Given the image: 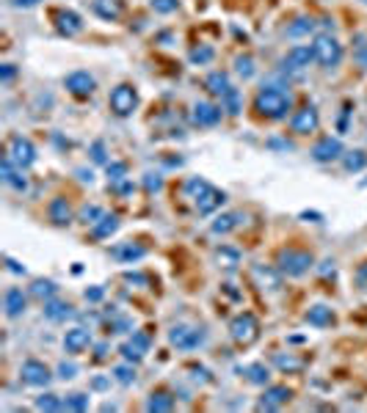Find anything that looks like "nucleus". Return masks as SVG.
<instances>
[{
    "label": "nucleus",
    "instance_id": "1",
    "mask_svg": "<svg viewBox=\"0 0 367 413\" xmlns=\"http://www.w3.org/2000/svg\"><path fill=\"white\" fill-rule=\"evenodd\" d=\"M290 105H293V99H290V94L282 91V88H260L257 97H254V111H257V116L271 119V122L285 119L288 111H290Z\"/></svg>",
    "mask_w": 367,
    "mask_h": 413
},
{
    "label": "nucleus",
    "instance_id": "2",
    "mask_svg": "<svg viewBox=\"0 0 367 413\" xmlns=\"http://www.w3.org/2000/svg\"><path fill=\"white\" fill-rule=\"evenodd\" d=\"M315 268V257L304 248H282L276 254V270L288 278H301Z\"/></svg>",
    "mask_w": 367,
    "mask_h": 413
},
{
    "label": "nucleus",
    "instance_id": "3",
    "mask_svg": "<svg viewBox=\"0 0 367 413\" xmlns=\"http://www.w3.org/2000/svg\"><path fill=\"white\" fill-rule=\"evenodd\" d=\"M229 337H232V342L240 344V347H251L260 339V320L251 311H240L229 323Z\"/></svg>",
    "mask_w": 367,
    "mask_h": 413
},
{
    "label": "nucleus",
    "instance_id": "4",
    "mask_svg": "<svg viewBox=\"0 0 367 413\" xmlns=\"http://www.w3.org/2000/svg\"><path fill=\"white\" fill-rule=\"evenodd\" d=\"M312 50H315V61L326 69L337 67L343 61V44L334 39V33H318L312 39Z\"/></svg>",
    "mask_w": 367,
    "mask_h": 413
},
{
    "label": "nucleus",
    "instance_id": "5",
    "mask_svg": "<svg viewBox=\"0 0 367 413\" xmlns=\"http://www.w3.org/2000/svg\"><path fill=\"white\" fill-rule=\"evenodd\" d=\"M111 111L116 116H130L136 108H139V91L130 86V83H119L114 91H111Z\"/></svg>",
    "mask_w": 367,
    "mask_h": 413
},
{
    "label": "nucleus",
    "instance_id": "6",
    "mask_svg": "<svg viewBox=\"0 0 367 413\" xmlns=\"http://www.w3.org/2000/svg\"><path fill=\"white\" fill-rule=\"evenodd\" d=\"M6 154L14 160L17 168H28L36 163V146L25 136H11L6 143Z\"/></svg>",
    "mask_w": 367,
    "mask_h": 413
},
{
    "label": "nucleus",
    "instance_id": "7",
    "mask_svg": "<svg viewBox=\"0 0 367 413\" xmlns=\"http://www.w3.org/2000/svg\"><path fill=\"white\" fill-rule=\"evenodd\" d=\"M169 344L177 347V350H196L199 344H205V331L180 323V325H174L169 331Z\"/></svg>",
    "mask_w": 367,
    "mask_h": 413
},
{
    "label": "nucleus",
    "instance_id": "8",
    "mask_svg": "<svg viewBox=\"0 0 367 413\" xmlns=\"http://www.w3.org/2000/svg\"><path fill=\"white\" fill-rule=\"evenodd\" d=\"M19 378H22V383L36 386V389H42V386H47V383L53 380V375H50L47 364H42V361H36V358H31V361H25V364H22Z\"/></svg>",
    "mask_w": 367,
    "mask_h": 413
},
{
    "label": "nucleus",
    "instance_id": "9",
    "mask_svg": "<svg viewBox=\"0 0 367 413\" xmlns=\"http://www.w3.org/2000/svg\"><path fill=\"white\" fill-rule=\"evenodd\" d=\"M53 22H56V31L61 36H67V39H72V36H77L83 31V19L72 8H56L53 11Z\"/></svg>",
    "mask_w": 367,
    "mask_h": 413
},
{
    "label": "nucleus",
    "instance_id": "10",
    "mask_svg": "<svg viewBox=\"0 0 367 413\" xmlns=\"http://www.w3.org/2000/svg\"><path fill=\"white\" fill-rule=\"evenodd\" d=\"M318 127H320V116L312 105L295 111V116L290 119V130L295 136H312V133H318Z\"/></svg>",
    "mask_w": 367,
    "mask_h": 413
},
{
    "label": "nucleus",
    "instance_id": "11",
    "mask_svg": "<svg viewBox=\"0 0 367 413\" xmlns=\"http://www.w3.org/2000/svg\"><path fill=\"white\" fill-rule=\"evenodd\" d=\"M64 86H67V91L72 94V97H91L94 94V88H97V80H94V74H88L86 69H77L72 74H67V80H64Z\"/></svg>",
    "mask_w": 367,
    "mask_h": 413
},
{
    "label": "nucleus",
    "instance_id": "12",
    "mask_svg": "<svg viewBox=\"0 0 367 413\" xmlns=\"http://www.w3.org/2000/svg\"><path fill=\"white\" fill-rule=\"evenodd\" d=\"M290 400H293V389H288V386H268L263 400L257 403V411H276V408H282Z\"/></svg>",
    "mask_w": 367,
    "mask_h": 413
},
{
    "label": "nucleus",
    "instance_id": "13",
    "mask_svg": "<svg viewBox=\"0 0 367 413\" xmlns=\"http://www.w3.org/2000/svg\"><path fill=\"white\" fill-rule=\"evenodd\" d=\"M345 152H343V143H340V138H320L315 146H312V157L318 160V163H331V160H340Z\"/></svg>",
    "mask_w": 367,
    "mask_h": 413
},
{
    "label": "nucleus",
    "instance_id": "14",
    "mask_svg": "<svg viewBox=\"0 0 367 413\" xmlns=\"http://www.w3.org/2000/svg\"><path fill=\"white\" fill-rule=\"evenodd\" d=\"M194 124L196 127H216L224 116V108L221 105H213V102H196L194 105Z\"/></svg>",
    "mask_w": 367,
    "mask_h": 413
},
{
    "label": "nucleus",
    "instance_id": "15",
    "mask_svg": "<svg viewBox=\"0 0 367 413\" xmlns=\"http://www.w3.org/2000/svg\"><path fill=\"white\" fill-rule=\"evenodd\" d=\"M315 61V50H312V44H295L288 50V56H285V69H293V72H304V69L309 67Z\"/></svg>",
    "mask_w": 367,
    "mask_h": 413
},
{
    "label": "nucleus",
    "instance_id": "16",
    "mask_svg": "<svg viewBox=\"0 0 367 413\" xmlns=\"http://www.w3.org/2000/svg\"><path fill=\"white\" fill-rule=\"evenodd\" d=\"M251 278L257 281L260 289H268V292H276L282 286V273L276 268H265V265H254L251 268Z\"/></svg>",
    "mask_w": 367,
    "mask_h": 413
},
{
    "label": "nucleus",
    "instance_id": "17",
    "mask_svg": "<svg viewBox=\"0 0 367 413\" xmlns=\"http://www.w3.org/2000/svg\"><path fill=\"white\" fill-rule=\"evenodd\" d=\"M28 306V295L19 289V286H8L6 295H3V309H6V317H19Z\"/></svg>",
    "mask_w": 367,
    "mask_h": 413
},
{
    "label": "nucleus",
    "instance_id": "18",
    "mask_svg": "<svg viewBox=\"0 0 367 413\" xmlns=\"http://www.w3.org/2000/svg\"><path fill=\"white\" fill-rule=\"evenodd\" d=\"M47 215H50V220L56 223V226H70L75 220V209L70 204V199H64V196H56L50 206H47Z\"/></svg>",
    "mask_w": 367,
    "mask_h": 413
},
{
    "label": "nucleus",
    "instance_id": "19",
    "mask_svg": "<svg viewBox=\"0 0 367 413\" xmlns=\"http://www.w3.org/2000/svg\"><path fill=\"white\" fill-rule=\"evenodd\" d=\"M149 350V337L147 334H133V339L130 342L122 344V355H125V361H130V364H139L141 358H144V353Z\"/></svg>",
    "mask_w": 367,
    "mask_h": 413
},
{
    "label": "nucleus",
    "instance_id": "20",
    "mask_svg": "<svg viewBox=\"0 0 367 413\" xmlns=\"http://www.w3.org/2000/svg\"><path fill=\"white\" fill-rule=\"evenodd\" d=\"M194 202H196V209H199V215H213V212H216V209H219V206L226 202V193L210 185V188H208V191H205V193H202L199 199H194Z\"/></svg>",
    "mask_w": 367,
    "mask_h": 413
},
{
    "label": "nucleus",
    "instance_id": "21",
    "mask_svg": "<svg viewBox=\"0 0 367 413\" xmlns=\"http://www.w3.org/2000/svg\"><path fill=\"white\" fill-rule=\"evenodd\" d=\"M88 344H91V334H88L86 328H70V331L64 334V350H67L70 355H77V353L88 350Z\"/></svg>",
    "mask_w": 367,
    "mask_h": 413
},
{
    "label": "nucleus",
    "instance_id": "22",
    "mask_svg": "<svg viewBox=\"0 0 367 413\" xmlns=\"http://www.w3.org/2000/svg\"><path fill=\"white\" fill-rule=\"evenodd\" d=\"M0 177H3V182L11 185L14 191H25V188H28V179L22 177V168L17 171V168H14V160H11L8 154H6L3 163H0Z\"/></svg>",
    "mask_w": 367,
    "mask_h": 413
},
{
    "label": "nucleus",
    "instance_id": "23",
    "mask_svg": "<svg viewBox=\"0 0 367 413\" xmlns=\"http://www.w3.org/2000/svg\"><path fill=\"white\" fill-rule=\"evenodd\" d=\"M304 320L309 325H315V328H329V325H334V311L329 306H323V303H315V306H309Z\"/></svg>",
    "mask_w": 367,
    "mask_h": 413
},
{
    "label": "nucleus",
    "instance_id": "24",
    "mask_svg": "<svg viewBox=\"0 0 367 413\" xmlns=\"http://www.w3.org/2000/svg\"><path fill=\"white\" fill-rule=\"evenodd\" d=\"M111 257L114 259H119V262H139V259H144L147 257V251L141 248V245H136V243H119V245H114L111 248Z\"/></svg>",
    "mask_w": 367,
    "mask_h": 413
},
{
    "label": "nucleus",
    "instance_id": "25",
    "mask_svg": "<svg viewBox=\"0 0 367 413\" xmlns=\"http://www.w3.org/2000/svg\"><path fill=\"white\" fill-rule=\"evenodd\" d=\"M91 8H94V14H97L100 19L114 22V19H119V17H122L125 3H122V0H94V3H91Z\"/></svg>",
    "mask_w": 367,
    "mask_h": 413
},
{
    "label": "nucleus",
    "instance_id": "26",
    "mask_svg": "<svg viewBox=\"0 0 367 413\" xmlns=\"http://www.w3.org/2000/svg\"><path fill=\"white\" fill-rule=\"evenodd\" d=\"M147 411L149 413H169L174 411V397L169 391H152L147 397Z\"/></svg>",
    "mask_w": 367,
    "mask_h": 413
},
{
    "label": "nucleus",
    "instance_id": "27",
    "mask_svg": "<svg viewBox=\"0 0 367 413\" xmlns=\"http://www.w3.org/2000/svg\"><path fill=\"white\" fill-rule=\"evenodd\" d=\"M72 306L67 300H47L45 303V317L53 320V323H64L67 317H72Z\"/></svg>",
    "mask_w": 367,
    "mask_h": 413
},
{
    "label": "nucleus",
    "instance_id": "28",
    "mask_svg": "<svg viewBox=\"0 0 367 413\" xmlns=\"http://www.w3.org/2000/svg\"><path fill=\"white\" fill-rule=\"evenodd\" d=\"M205 88H208L213 97H224V94L232 88L229 74H226V72H210V74L205 77Z\"/></svg>",
    "mask_w": 367,
    "mask_h": 413
},
{
    "label": "nucleus",
    "instance_id": "29",
    "mask_svg": "<svg viewBox=\"0 0 367 413\" xmlns=\"http://www.w3.org/2000/svg\"><path fill=\"white\" fill-rule=\"evenodd\" d=\"M243 375H246V380L254 383V386H268V383H271V369H268L265 364H249V366L243 369Z\"/></svg>",
    "mask_w": 367,
    "mask_h": 413
},
{
    "label": "nucleus",
    "instance_id": "30",
    "mask_svg": "<svg viewBox=\"0 0 367 413\" xmlns=\"http://www.w3.org/2000/svg\"><path fill=\"white\" fill-rule=\"evenodd\" d=\"M119 229V218L116 215H108V212H102V218L94 223V237H100V240H105V237H111L114 232Z\"/></svg>",
    "mask_w": 367,
    "mask_h": 413
},
{
    "label": "nucleus",
    "instance_id": "31",
    "mask_svg": "<svg viewBox=\"0 0 367 413\" xmlns=\"http://www.w3.org/2000/svg\"><path fill=\"white\" fill-rule=\"evenodd\" d=\"M318 19H312V17H298L293 25L288 28V36H293V39H301V36H309V33H315L318 31Z\"/></svg>",
    "mask_w": 367,
    "mask_h": 413
},
{
    "label": "nucleus",
    "instance_id": "32",
    "mask_svg": "<svg viewBox=\"0 0 367 413\" xmlns=\"http://www.w3.org/2000/svg\"><path fill=\"white\" fill-rule=\"evenodd\" d=\"M56 292H58V286H56V281H50V278H36V281L31 284V295L39 298V300H53Z\"/></svg>",
    "mask_w": 367,
    "mask_h": 413
},
{
    "label": "nucleus",
    "instance_id": "33",
    "mask_svg": "<svg viewBox=\"0 0 367 413\" xmlns=\"http://www.w3.org/2000/svg\"><path fill=\"white\" fill-rule=\"evenodd\" d=\"M343 168L348 171V174H359L362 168H367V154L362 149H357V152H345L343 154Z\"/></svg>",
    "mask_w": 367,
    "mask_h": 413
},
{
    "label": "nucleus",
    "instance_id": "34",
    "mask_svg": "<svg viewBox=\"0 0 367 413\" xmlns=\"http://www.w3.org/2000/svg\"><path fill=\"white\" fill-rule=\"evenodd\" d=\"M237 223H240V215H237V212H224V215H219V218L213 220V226H210V229H213L216 234H229Z\"/></svg>",
    "mask_w": 367,
    "mask_h": 413
},
{
    "label": "nucleus",
    "instance_id": "35",
    "mask_svg": "<svg viewBox=\"0 0 367 413\" xmlns=\"http://www.w3.org/2000/svg\"><path fill=\"white\" fill-rule=\"evenodd\" d=\"M216 262H219V268H224V270H235L237 265H240V254L235 251V248H219L216 251Z\"/></svg>",
    "mask_w": 367,
    "mask_h": 413
},
{
    "label": "nucleus",
    "instance_id": "36",
    "mask_svg": "<svg viewBox=\"0 0 367 413\" xmlns=\"http://www.w3.org/2000/svg\"><path fill=\"white\" fill-rule=\"evenodd\" d=\"M221 108H224L229 116H237V113H240V94H237V88H229V91L221 97Z\"/></svg>",
    "mask_w": 367,
    "mask_h": 413
},
{
    "label": "nucleus",
    "instance_id": "37",
    "mask_svg": "<svg viewBox=\"0 0 367 413\" xmlns=\"http://www.w3.org/2000/svg\"><path fill=\"white\" fill-rule=\"evenodd\" d=\"M67 403L58 400V394H42L36 397V411H64Z\"/></svg>",
    "mask_w": 367,
    "mask_h": 413
},
{
    "label": "nucleus",
    "instance_id": "38",
    "mask_svg": "<svg viewBox=\"0 0 367 413\" xmlns=\"http://www.w3.org/2000/svg\"><path fill=\"white\" fill-rule=\"evenodd\" d=\"M235 72H237L243 80L254 77V72H257V69H254V58H251V56H237V58H235Z\"/></svg>",
    "mask_w": 367,
    "mask_h": 413
},
{
    "label": "nucleus",
    "instance_id": "39",
    "mask_svg": "<svg viewBox=\"0 0 367 413\" xmlns=\"http://www.w3.org/2000/svg\"><path fill=\"white\" fill-rule=\"evenodd\" d=\"M208 188H210V182H205L202 177H191V179L185 182V193H188L191 199H199V196H202Z\"/></svg>",
    "mask_w": 367,
    "mask_h": 413
},
{
    "label": "nucleus",
    "instance_id": "40",
    "mask_svg": "<svg viewBox=\"0 0 367 413\" xmlns=\"http://www.w3.org/2000/svg\"><path fill=\"white\" fill-rule=\"evenodd\" d=\"M274 364L279 369H285V372H298L301 369V361L293 358V355H274Z\"/></svg>",
    "mask_w": 367,
    "mask_h": 413
},
{
    "label": "nucleus",
    "instance_id": "41",
    "mask_svg": "<svg viewBox=\"0 0 367 413\" xmlns=\"http://www.w3.org/2000/svg\"><path fill=\"white\" fill-rule=\"evenodd\" d=\"M108 179L116 185L122 179H127V165L125 163H108Z\"/></svg>",
    "mask_w": 367,
    "mask_h": 413
},
{
    "label": "nucleus",
    "instance_id": "42",
    "mask_svg": "<svg viewBox=\"0 0 367 413\" xmlns=\"http://www.w3.org/2000/svg\"><path fill=\"white\" fill-rule=\"evenodd\" d=\"M114 378L119 380V383H133L136 380V369L133 366H127V364H122V366H114Z\"/></svg>",
    "mask_w": 367,
    "mask_h": 413
},
{
    "label": "nucleus",
    "instance_id": "43",
    "mask_svg": "<svg viewBox=\"0 0 367 413\" xmlns=\"http://www.w3.org/2000/svg\"><path fill=\"white\" fill-rule=\"evenodd\" d=\"M100 218H102V209H100V206H83V209H80V220H83V223H91V226H94V223H97V220H100Z\"/></svg>",
    "mask_w": 367,
    "mask_h": 413
},
{
    "label": "nucleus",
    "instance_id": "44",
    "mask_svg": "<svg viewBox=\"0 0 367 413\" xmlns=\"http://www.w3.org/2000/svg\"><path fill=\"white\" fill-rule=\"evenodd\" d=\"M213 47H196V50H191V61L194 64H208V61H213Z\"/></svg>",
    "mask_w": 367,
    "mask_h": 413
},
{
    "label": "nucleus",
    "instance_id": "45",
    "mask_svg": "<svg viewBox=\"0 0 367 413\" xmlns=\"http://www.w3.org/2000/svg\"><path fill=\"white\" fill-rule=\"evenodd\" d=\"M177 6H180V0H152V8L157 14H171V11H177Z\"/></svg>",
    "mask_w": 367,
    "mask_h": 413
},
{
    "label": "nucleus",
    "instance_id": "46",
    "mask_svg": "<svg viewBox=\"0 0 367 413\" xmlns=\"http://www.w3.org/2000/svg\"><path fill=\"white\" fill-rule=\"evenodd\" d=\"M67 408H70V411H86V408H88V397H86V394H72V397L67 400Z\"/></svg>",
    "mask_w": 367,
    "mask_h": 413
},
{
    "label": "nucleus",
    "instance_id": "47",
    "mask_svg": "<svg viewBox=\"0 0 367 413\" xmlns=\"http://www.w3.org/2000/svg\"><path fill=\"white\" fill-rule=\"evenodd\" d=\"M144 188H147L149 193H157V191L163 188V177H157V174H147V177H144Z\"/></svg>",
    "mask_w": 367,
    "mask_h": 413
},
{
    "label": "nucleus",
    "instance_id": "48",
    "mask_svg": "<svg viewBox=\"0 0 367 413\" xmlns=\"http://www.w3.org/2000/svg\"><path fill=\"white\" fill-rule=\"evenodd\" d=\"M91 160H94V163H105V165H108V160H105V146H102V140H97V143L91 146Z\"/></svg>",
    "mask_w": 367,
    "mask_h": 413
},
{
    "label": "nucleus",
    "instance_id": "49",
    "mask_svg": "<svg viewBox=\"0 0 367 413\" xmlns=\"http://www.w3.org/2000/svg\"><path fill=\"white\" fill-rule=\"evenodd\" d=\"M75 372H77V366H75V364H67V361L58 366V378H61V380H72Z\"/></svg>",
    "mask_w": 367,
    "mask_h": 413
},
{
    "label": "nucleus",
    "instance_id": "50",
    "mask_svg": "<svg viewBox=\"0 0 367 413\" xmlns=\"http://www.w3.org/2000/svg\"><path fill=\"white\" fill-rule=\"evenodd\" d=\"M14 74H17L14 64H3V67H0V80H3V83H11V80H14Z\"/></svg>",
    "mask_w": 367,
    "mask_h": 413
},
{
    "label": "nucleus",
    "instance_id": "51",
    "mask_svg": "<svg viewBox=\"0 0 367 413\" xmlns=\"http://www.w3.org/2000/svg\"><path fill=\"white\" fill-rule=\"evenodd\" d=\"M86 300H91V303L102 300V289H100V286H94V289H86Z\"/></svg>",
    "mask_w": 367,
    "mask_h": 413
},
{
    "label": "nucleus",
    "instance_id": "52",
    "mask_svg": "<svg viewBox=\"0 0 367 413\" xmlns=\"http://www.w3.org/2000/svg\"><path fill=\"white\" fill-rule=\"evenodd\" d=\"M42 0H11V6L14 8H33V6H39Z\"/></svg>",
    "mask_w": 367,
    "mask_h": 413
},
{
    "label": "nucleus",
    "instance_id": "53",
    "mask_svg": "<svg viewBox=\"0 0 367 413\" xmlns=\"http://www.w3.org/2000/svg\"><path fill=\"white\" fill-rule=\"evenodd\" d=\"M6 265H8V270L11 273H17V275H25V268L19 265V262H14V259H6Z\"/></svg>",
    "mask_w": 367,
    "mask_h": 413
},
{
    "label": "nucleus",
    "instance_id": "54",
    "mask_svg": "<svg viewBox=\"0 0 367 413\" xmlns=\"http://www.w3.org/2000/svg\"><path fill=\"white\" fill-rule=\"evenodd\" d=\"M357 278H359V286H362V289H367V265H362V268H359Z\"/></svg>",
    "mask_w": 367,
    "mask_h": 413
},
{
    "label": "nucleus",
    "instance_id": "55",
    "mask_svg": "<svg viewBox=\"0 0 367 413\" xmlns=\"http://www.w3.org/2000/svg\"><path fill=\"white\" fill-rule=\"evenodd\" d=\"M125 281H130V284H133V281H136V284H147V278L139 273H125Z\"/></svg>",
    "mask_w": 367,
    "mask_h": 413
},
{
    "label": "nucleus",
    "instance_id": "56",
    "mask_svg": "<svg viewBox=\"0 0 367 413\" xmlns=\"http://www.w3.org/2000/svg\"><path fill=\"white\" fill-rule=\"evenodd\" d=\"M77 174H80V179H83V182H91V179H94V177H91V171H86V168H80Z\"/></svg>",
    "mask_w": 367,
    "mask_h": 413
},
{
    "label": "nucleus",
    "instance_id": "57",
    "mask_svg": "<svg viewBox=\"0 0 367 413\" xmlns=\"http://www.w3.org/2000/svg\"><path fill=\"white\" fill-rule=\"evenodd\" d=\"M105 386H108V380H105V378H97V380H94V389H105Z\"/></svg>",
    "mask_w": 367,
    "mask_h": 413
},
{
    "label": "nucleus",
    "instance_id": "58",
    "mask_svg": "<svg viewBox=\"0 0 367 413\" xmlns=\"http://www.w3.org/2000/svg\"><path fill=\"white\" fill-rule=\"evenodd\" d=\"M359 61L367 67V44H362V50H359Z\"/></svg>",
    "mask_w": 367,
    "mask_h": 413
},
{
    "label": "nucleus",
    "instance_id": "59",
    "mask_svg": "<svg viewBox=\"0 0 367 413\" xmlns=\"http://www.w3.org/2000/svg\"><path fill=\"white\" fill-rule=\"evenodd\" d=\"M362 3H367V0H362Z\"/></svg>",
    "mask_w": 367,
    "mask_h": 413
}]
</instances>
